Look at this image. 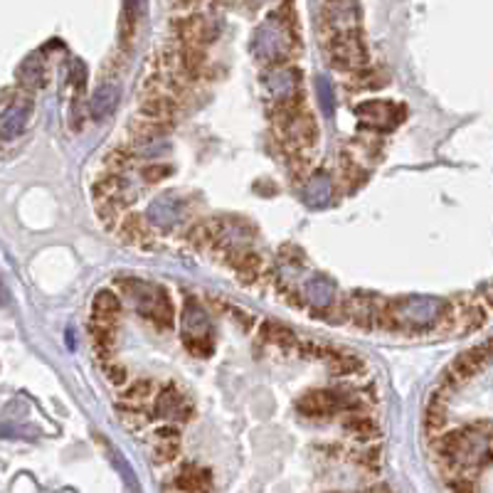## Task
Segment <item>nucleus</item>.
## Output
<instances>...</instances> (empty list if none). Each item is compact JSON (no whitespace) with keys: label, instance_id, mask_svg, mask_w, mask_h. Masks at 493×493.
<instances>
[{"label":"nucleus","instance_id":"nucleus-1","mask_svg":"<svg viewBox=\"0 0 493 493\" xmlns=\"http://www.w3.org/2000/svg\"><path fill=\"white\" fill-rule=\"evenodd\" d=\"M444 306H447V303L437 296H405V298H400V301L390 303L387 316L395 321V328L397 326L427 328L442 316Z\"/></svg>","mask_w":493,"mask_h":493},{"label":"nucleus","instance_id":"nucleus-2","mask_svg":"<svg viewBox=\"0 0 493 493\" xmlns=\"http://www.w3.org/2000/svg\"><path fill=\"white\" fill-rule=\"evenodd\" d=\"M183 335H185V345L193 353L207 355L212 350L210 343V321L202 308H197L195 303H188L185 313H183Z\"/></svg>","mask_w":493,"mask_h":493},{"label":"nucleus","instance_id":"nucleus-3","mask_svg":"<svg viewBox=\"0 0 493 493\" xmlns=\"http://www.w3.org/2000/svg\"><path fill=\"white\" fill-rule=\"evenodd\" d=\"M330 57L338 67H363L368 62L363 40L355 33H340L330 40Z\"/></svg>","mask_w":493,"mask_h":493},{"label":"nucleus","instance_id":"nucleus-4","mask_svg":"<svg viewBox=\"0 0 493 493\" xmlns=\"http://www.w3.org/2000/svg\"><path fill=\"white\" fill-rule=\"evenodd\" d=\"M286 33L281 30L279 23H274V18L266 20L259 30L254 33V52L266 62H276L286 52Z\"/></svg>","mask_w":493,"mask_h":493},{"label":"nucleus","instance_id":"nucleus-5","mask_svg":"<svg viewBox=\"0 0 493 493\" xmlns=\"http://www.w3.org/2000/svg\"><path fill=\"white\" fill-rule=\"evenodd\" d=\"M30 117H33V99L15 97L8 107L0 112V136L3 139H15L25 131Z\"/></svg>","mask_w":493,"mask_h":493},{"label":"nucleus","instance_id":"nucleus-6","mask_svg":"<svg viewBox=\"0 0 493 493\" xmlns=\"http://www.w3.org/2000/svg\"><path fill=\"white\" fill-rule=\"evenodd\" d=\"M180 215H183V200L178 195H170V193L151 200L148 210H146V217L156 227H173L180 220Z\"/></svg>","mask_w":493,"mask_h":493},{"label":"nucleus","instance_id":"nucleus-7","mask_svg":"<svg viewBox=\"0 0 493 493\" xmlns=\"http://www.w3.org/2000/svg\"><path fill=\"white\" fill-rule=\"evenodd\" d=\"M264 82L274 99H293L298 87V72L291 70V67H274V70L266 72Z\"/></svg>","mask_w":493,"mask_h":493},{"label":"nucleus","instance_id":"nucleus-8","mask_svg":"<svg viewBox=\"0 0 493 493\" xmlns=\"http://www.w3.org/2000/svg\"><path fill=\"white\" fill-rule=\"evenodd\" d=\"M486 363H489V345H481V348H476V350H469V353H464L452 365V380L456 382V385H461V382L471 380V377H474L481 368H486Z\"/></svg>","mask_w":493,"mask_h":493},{"label":"nucleus","instance_id":"nucleus-9","mask_svg":"<svg viewBox=\"0 0 493 493\" xmlns=\"http://www.w3.org/2000/svg\"><path fill=\"white\" fill-rule=\"evenodd\" d=\"M119 87L112 82H104L102 87L94 92L92 102H89V112H92V119H97V121H102V119L112 117L114 109H117L119 104Z\"/></svg>","mask_w":493,"mask_h":493},{"label":"nucleus","instance_id":"nucleus-10","mask_svg":"<svg viewBox=\"0 0 493 493\" xmlns=\"http://www.w3.org/2000/svg\"><path fill=\"white\" fill-rule=\"evenodd\" d=\"M345 407V400L338 392H308L301 402H298V410L306 414H330L335 410Z\"/></svg>","mask_w":493,"mask_h":493},{"label":"nucleus","instance_id":"nucleus-11","mask_svg":"<svg viewBox=\"0 0 493 493\" xmlns=\"http://www.w3.org/2000/svg\"><path fill=\"white\" fill-rule=\"evenodd\" d=\"M303 296H306V301L311 303V306L328 308L335 298V284L328 279V276L316 274L306 281V286H303Z\"/></svg>","mask_w":493,"mask_h":493},{"label":"nucleus","instance_id":"nucleus-12","mask_svg":"<svg viewBox=\"0 0 493 493\" xmlns=\"http://www.w3.org/2000/svg\"><path fill=\"white\" fill-rule=\"evenodd\" d=\"M355 114H358L360 119H365V121L380 126V129H390V126L397 121V119H395V107H392L390 102H380V99L358 104V107H355Z\"/></svg>","mask_w":493,"mask_h":493},{"label":"nucleus","instance_id":"nucleus-13","mask_svg":"<svg viewBox=\"0 0 493 493\" xmlns=\"http://www.w3.org/2000/svg\"><path fill=\"white\" fill-rule=\"evenodd\" d=\"M92 308H94V326H112L114 318L119 316L121 311V303H119V296L112 291H99L92 301Z\"/></svg>","mask_w":493,"mask_h":493},{"label":"nucleus","instance_id":"nucleus-14","mask_svg":"<svg viewBox=\"0 0 493 493\" xmlns=\"http://www.w3.org/2000/svg\"><path fill=\"white\" fill-rule=\"evenodd\" d=\"M303 197H306V205H311V207L328 205L330 197H333V183H330V178L326 173H316V175L306 183Z\"/></svg>","mask_w":493,"mask_h":493},{"label":"nucleus","instance_id":"nucleus-15","mask_svg":"<svg viewBox=\"0 0 493 493\" xmlns=\"http://www.w3.org/2000/svg\"><path fill=\"white\" fill-rule=\"evenodd\" d=\"M18 80L25 84L28 89H42L47 82V70H45V62L38 55H30L28 60L20 65L18 70Z\"/></svg>","mask_w":493,"mask_h":493},{"label":"nucleus","instance_id":"nucleus-16","mask_svg":"<svg viewBox=\"0 0 493 493\" xmlns=\"http://www.w3.org/2000/svg\"><path fill=\"white\" fill-rule=\"evenodd\" d=\"M156 412L163 419H178L183 412H185V402H183V395L175 390V387H166L158 395V402H156Z\"/></svg>","mask_w":493,"mask_h":493},{"label":"nucleus","instance_id":"nucleus-17","mask_svg":"<svg viewBox=\"0 0 493 493\" xmlns=\"http://www.w3.org/2000/svg\"><path fill=\"white\" fill-rule=\"evenodd\" d=\"M288 131H291L293 141L301 146H308L313 143V139L318 136L316 126H313V121L308 117H293L291 124H288Z\"/></svg>","mask_w":493,"mask_h":493},{"label":"nucleus","instance_id":"nucleus-18","mask_svg":"<svg viewBox=\"0 0 493 493\" xmlns=\"http://www.w3.org/2000/svg\"><path fill=\"white\" fill-rule=\"evenodd\" d=\"M316 99H318V107H321L323 117L333 119L335 117V94H333V87H330L328 77H316Z\"/></svg>","mask_w":493,"mask_h":493},{"label":"nucleus","instance_id":"nucleus-19","mask_svg":"<svg viewBox=\"0 0 493 493\" xmlns=\"http://www.w3.org/2000/svg\"><path fill=\"white\" fill-rule=\"evenodd\" d=\"M141 114L151 121H166V119L173 117V104L163 97H153L141 107Z\"/></svg>","mask_w":493,"mask_h":493},{"label":"nucleus","instance_id":"nucleus-20","mask_svg":"<svg viewBox=\"0 0 493 493\" xmlns=\"http://www.w3.org/2000/svg\"><path fill=\"white\" fill-rule=\"evenodd\" d=\"M178 454V432L173 429H161L158 432V447H156V461L166 464Z\"/></svg>","mask_w":493,"mask_h":493},{"label":"nucleus","instance_id":"nucleus-21","mask_svg":"<svg viewBox=\"0 0 493 493\" xmlns=\"http://www.w3.org/2000/svg\"><path fill=\"white\" fill-rule=\"evenodd\" d=\"M175 486L180 491H185V493H200L207 486V479H205V474H202V471L188 469L175 479Z\"/></svg>","mask_w":493,"mask_h":493},{"label":"nucleus","instance_id":"nucleus-22","mask_svg":"<svg viewBox=\"0 0 493 493\" xmlns=\"http://www.w3.org/2000/svg\"><path fill=\"white\" fill-rule=\"evenodd\" d=\"M148 316L153 318L156 323H161V326H170L173 323V303H170V298H168V293L163 291V288H161L158 298H156V303H153V308H151Z\"/></svg>","mask_w":493,"mask_h":493},{"label":"nucleus","instance_id":"nucleus-23","mask_svg":"<svg viewBox=\"0 0 493 493\" xmlns=\"http://www.w3.org/2000/svg\"><path fill=\"white\" fill-rule=\"evenodd\" d=\"M234 266H237V271L244 276V279H251V276L259 274L261 259H259L256 254H242L237 261H234Z\"/></svg>","mask_w":493,"mask_h":493},{"label":"nucleus","instance_id":"nucleus-24","mask_svg":"<svg viewBox=\"0 0 493 493\" xmlns=\"http://www.w3.org/2000/svg\"><path fill=\"white\" fill-rule=\"evenodd\" d=\"M348 429L355 434V437H360V439H372V437H377V427L370 422V419H363V417L350 419V422H348Z\"/></svg>","mask_w":493,"mask_h":493},{"label":"nucleus","instance_id":"nucleus-25","mask_svg":"<svg viewBox=\"0 0 493 493\" xmlns=\"http://www.w3.org/2000/svg\"><path fill=\"white\" fill-rule=\"evenodd\" d=\"M112 456H114V464H117V469L121 471L124 481L129 484V489H131V491H139V481H136L134 469H131L129 461L124 459V454H121V452H112Z\"/></svg>","mask_w":493,"mask_h":493},{"label":"nucleus","instance_id":"nucleus-26","mask_svg":"<svg viewBox=\"0 0 493 493\" xmlns=\"http://www.w3.org/2000/svg\"><path fill=\"white\" fill-rule=\"evenodd\" d=\"M124 237H129V239H143V237H148V232H146V224H143V220L141 217H129L124 222Z\"/></svg>","mask_w":493,"mask_h":493},{"label":"nucleus","instance_id":"nucleus-27","mask_svg":"<svg viewBox=\"0 0 493 493\" xmlns=\"http://www.w3.org/2000/svg\"><path fill=\"white\" fill-rule=\"evenodd\" d=\"M151 390V382L143 380V382H136L134 387H131L129 392H126V400H143L146 395H148Z\"/></svg>","mask_w":493,"mask_h":493},{"label":"nucleus","instance_id":"nucleus-28","mask_svg":"<svg viewBox=\"0 0 493 493\" xmlns=\"http://www.w3.org/2000/svg\"><path fill=\"white\" fill-rule=\"evenodd\" d=\"M168 173H170L168 166H153V168H146L143 175L148 178V180H161V175H168Z\"/></svg>","mask_w":493,"mask_h":493},{"label":"nucleus","instance_id":"nucleus-29","mask_svg":"<svg viewBox=\"0 0 493 493\" xmlns=\"http://www.w3.org/2000/svg\"><path fill=\"white\" fill-rule=\"evenodd\" d=\"M107 372H109V380H112L114 385H124V382H126V370L124 368H117V365H114V368H109Z\"/></svg>","mask_w":493,"mask_h":493},{"label":"nucleus","instance_id":"nucleus-30","mask_svg":"<svg viewBox=\"0 0 493 493\" xmlns=\"http://www.w3.org/2000/svg\"><path fill=\"white\" fill-rule=\"evenodd\" d=\"M452 491H454V493H471L474 489H471V484H469V481H461V479H456L454 484H452Z\"/></svg>","mask_w":493,"mask_h":493},{"label":"nucleus","instance_id":"nucleus-31","mask_svg":"<svg viewBox=\"0 0 493 493\" xmlns=\"http://www.w3.org/2000/svg\"><path fill=\"white\" fill-rule=\"evenodd\" d=\"M8 301H10V293H8V288H5L3 281H0V306H5Z\"/></svg>","mask_w":493,"mask_h":493}]
</instances>
